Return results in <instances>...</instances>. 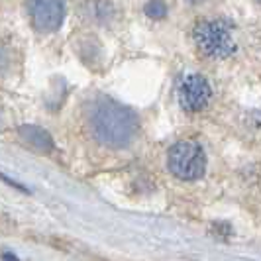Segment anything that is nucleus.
Instances as JSON below:
<instances>
[{
    "instance_id": "f257e3e1",
    "label": "nucleus",
    "mask_w": 261,
    "mask_h": 261,
    "mask_svg": "<svg viewBox=\"0 0 261 261\" xmlns=\"http://www.w3.org/2000/svg\"><path fill=\"white\" fill-rule=\"evenodd\" d=\"M87 120H89L92 138L98 144L112 149H122L130 145L140 130L138 118L130 108L122 106L108 96L96 98L92 102Z\"/></svg>"
},
{
    "instance_id": "f03ea898",
    "label": "nucleus",
    "mask_w": 261,
    "mask_h": 261,
    "mask_svg": "<svg viewBox=\"0 0 261 261\" xmlns=\"http://www.w3.org/2000/svg\"><path fill=\"white\" fill-rule=\"evenodd\" d=\"M193 39L202 55L222 61L238 51L232 24L226 20H202L193 28Z\"/></svg>"
},
{
    "instance_id": "7ed1b4c3",
    "label": "nucleus",
    "mask_w": 261,
    "mask_h": 261,
    "mask_svg": "<svg viewBox=\"0 0 261 261\" xmlns=\"http://www.w3.org/2000/svg\"><path fill=\"white\" fill-rule=\"evenodd\" d=\"M169 171L181 181H196L206 171L204 149L195 142H177L167 155Z\"/></svg>"
},
{
    "instance_id": "20e7f679",
    "label": "nucleus",
    "mask_w": 261,
    "mask_h": 261,
    "mask_svg": "<svg viewBox=\"0 0 261 261\" xmlns=\"http://www.w3.org/2000/svg\"><path fill=\"white\" fill-rule=\"evenodd\" d=\"M177 98L185 112H200L212 98V87L202 75L189 73L177 85Z\"/></svg>"
},
{
    "instance_id": "39448f33",
    "label": "nucleus",
    "mask_w": 261,
    "mask_h": 261,
    "mask_svg": "<svg viewBox=\"0 0 261 261\" xmlns=\"http://www.w3.org/2000/svg\"><path fill=\"white\" fill-rule=\"evenodd\" d=\"M28 10L34 26L41 32H55L63 24L65 0H28Z\"/></svg>"
},
{
    "instance_id": "423d86ee",
    "label": "nucleus",
    "mask_w": 261,
    "mask_h": 261,
    "mask_svg": "<svg viewBox=\"0 0 261 261\" xmlns=\"http://www.w3.org/2000/svg\"><path fill=\"white\" fill-rule=\"evenodd\" d=\"M20 136L26 140L28 144L32 145L34 149H38L41 153H49L53 151V138L49 136V132H45L43 128H39V126H34V124H24V126H20Z\"/></svg>"
},
{
    "instance_id": "0eeeda50",
    "label": "nucleus",
    "mask_w": 261,
    "mask_h": 261,
    "mask_svg": "<svg viewBox=\"0 0 261 261\" xmlns=\"http://www.w3.org/2000/svg\"><path fill=\"white\" fill-rule=\"evenodd\" d=\"M145 14L153 20H163L167 16V4L161 0H151L145 4Z\"/></svg>"
},
{
    "instance_id": "6e6552de",
    "label": "nucleus",
    "mask_w": 261,
    "mask_h": 261,
    "mask_svg": "<svg viewBox=\"0 0 261 261\" xmlns=\"http://www.w3.org/2000/svg\"><path fill=\"white\" fill-rule=\"evenodd\" d=\"M0 179L4 181L6 185H10V187H14V189H18V191H22V193H28V189L24 187V185H20V183H16V181H12V179H8L4 173H0Z\"/></svg>"
},
{
    "instance_id": "1a4fd4ad",
    "label": "nucleus",
    "mask_w": 261,
    "mask_h": 261,
    "mask_svg": "<svg viewBox=\"0 0 261 261\" xmlns=\"http://www.w3.org/2000/svg\"><path fill=\"white\" fill-rule=\"evenodd\" d=\"M249 120H251V124H253L257 130H261V108L259 110H255V112H251Z\"/></svg>"
},
{
    "instance_id": "9d476101",
    "label": "nucleus",
    "mask_w": 261,
    "mask_h": 261,
    "mask_svg": "<svg viewBox=\"0 0 261 261\" xmlns=\"http://www.w3.org/2000/svg\"><path fill=\"white\" fill-rule=\"evenodd\" d=\"M2 261H20L14 253H10V251H4L2 253Z\"/></svg>"
}]
</instances>
